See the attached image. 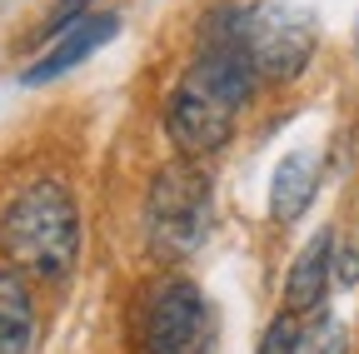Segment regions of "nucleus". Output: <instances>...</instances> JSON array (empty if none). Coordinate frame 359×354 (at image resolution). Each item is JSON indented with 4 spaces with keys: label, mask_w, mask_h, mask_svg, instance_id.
<instances>
[{
    "label": "nucleus",
    "mask_w": 359,
    "mask_h": 354,
    "mask_svg": "<svg viewBox=\"0 0 359 354\" xmlns=\"http://www.w3.org/2000/svg\"><path fill=\"white\" fill-rule=\"evenodd\" d=\"M0 250L35 275H65L80 250V215L65 185L35 180L0 210Z\"/></svg>",
    "instance_id": "nucleus-1"
},
{
    "label": "nucleus",
    "mask_w": 359,
    "mask_h": 354,
    "mask_svg": "<svg viewBox=\"0 0 359 354\" xmlns=\"http://www.w3.org/2000/svg\"><path fill=\"white\" fill-rule=\"evenodd\" d=\"M230 35L259 80H294L314 55V20L294 6H230Z\"/></svg>",
    "instance_id": "nucleus-2"
},
{
    "label": "nucleus",
    "mask_w": 359,
    "mask_h": 354,
    "mask_svg": "<svg viewBox=\"0 0 359 354\" xmlns=\"http://www.w3.org/2000/svg\"><path fill=\"white\" fill-rule=\"evenodd\" d=\"M210 219V185L190 165H165L145 200V235L160 259H185Z\"/></svg>",
    "instance_id": "nucleus-3"
},
{
    "label": "nucleus",
    "mask_w": 359,
    "mask_h": 354,
    "mask_svg": "<svg viewBox=\"0 0 359 354\" xmlns=\"http://www.w3.org/2000/svg\"><path fill=\"white\" fill-rule=\"evenodd\" d=\"M210 339L205 299L190 280H170L145 309V344L150 354H200Z\"/></svg>",
    "instance_id": "nucleus-4"
},
{
    "label": "nucleus",
    "mask_w": 359,
    "mask_h": 354,
    "mask_svg": "<svg viewBox=\"0 0 359 354\" xmlns=\"http://www.w3.org/2000/svg\"><path fill=\"white\" fill-rule=\"evenodd\" d=\"M120 30V20L110 15V11H100V15H80V20H70V30L55 40V50L50 55H40L30 70H25V85H45V80H55V75H65L70 65H80L90 50H100L105 40Z\"/></svg>",
    "instance_id": "nucleus-5"
},
{
    "label": "nucleus",
    "mask_w": 359,
    "mask_h": 354,
    "mask_svg": "<svg viewBox=\"0 0 359 354\" xmlns=\"http://www.w3.org/2000/svg\"><path fill=\"white\" fill-rule=\"evenodd\" d=\"M330 280H334V230H320L304 250H299V259L290 264V280H285V304L294 309H314L325 299V290H330Z\"/></svg>",
    "instance_id": "nucleus-6"
},
{
    "label": "nucleus",
    "mask_w": 359,
    "mask_h": 354,
    "mask_svg": "<svg viewBox=\"0 0 359 354\" xmlns=\"http://www.w3.org/2000/svg\"><path fill=\"white\" fill-rule=\"evenodd\" d=\"M314 185H320V160L309 150L285 155L275 180H269V210H275V219H299L314 200Z\"/></svg>",
    "instance_id": "nucleus-7"
},
{
    "label": "nucleus",
    "mask_w": 359,
    "mask_h": 354,
    "mask_svg": "<svg viewBox=\"0 0 359 354\" xmlns=\"http://www.w3.org/2000/svg\"><path fill=\"white\" fill-rule=\"evenodd\" d=\"M35 344V304L20 275L0 270V354H30Z\"/></svg>",
    "instance_id": "nucleus-8"
},
{
    "label": "nucleus",
    "mask_w": 359,
    "mask_h": 354,
    "mask_svg": "<svg viewBox=\"0 0 359 354\" xmlns=\"http://www.w3.org/2000/svg\"><path fill=\"white\" fill-rule=\"evenodd\" d=\"M290 354H344V325L339 320H314L309 329L294 334V349Z\"/></svg>",
    "instance_id": "nucleus-9"
},
{
    "label": "nucleus",
    "mask_w": 359,
    "mask_h": 354,
    "mask_svg": "<svg viewBox=\"0 0 359 354\" xmlns=\"http://www.w3.org/2000/svg\"><path fill=\"white\" fill-rule=\"evenodd\" d=\"M294 320L285 315V320H275V325H269V334H264V344H259V354H290L294 349Z\"/></svg>",
    "instance_id": "nucleus-10"
},
{
    "label": "nucleus",
    "mask_w": 359,
    "mask_h": 354,
    "mask_svg": "<svg viewBox=\"0 0 359 354\" xmlns=\"http://www.w3.org/2000/svg\"><path fill=\"white\" fill-rule=\"evenodd\" d=\"M334 280H339L344 290L359 280V250H349V245H344V250H334Z\"/></svg>",
    "instance_id": "nucleus-11"
}]
</instances>
